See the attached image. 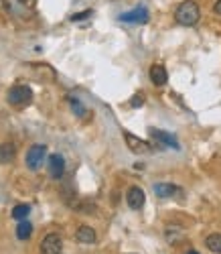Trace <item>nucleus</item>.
Returning a JSON list of instances; mask_svg holds the SVG:
<instances>
[{
    "label": "nucleus",
    "instance_id": "nucleus-1",
    "mask_svg": "<svg viewBox=\"0 0 221 254\" xmlns=\"http://www.w3.org/2000/svg\"><path fill=\"white\" fill-rule=\"evenodd\" d=\"M199 16H201V10H199V6L193 2V0H187V2L179 4L174 10V18L176 23L183 25V27H193L199 23Z\"/></svg>",
    "mask_w": 221,
    "mask_h": 254
},
{
    "label": "nucleus",
    "instance_id": "nucleus-2",
    "mask_svg": "<svg viewBox=\"0 0 221 254\" xmlns=\"http://www.w3.org/2000/svg\"><path fill=\"white\" fill-rule=\"evenodd\" d=\"M8 104L14 106V108H25L33 102V90L25 83H18V86H12L8 90Z\"/></svg>",
    "mask_w": 221,
    "mask_h": 254
},
{
    "label": "nucleus",
    "instance_id": "nucleus-3",
    "mask_svg": "<svg viewBox=\"0 0 221 254\" xmlns=\"http://www.w3.org/2000/svg\"><path fill=\"white\" fill-rule=\"evenodd\" d=\"M47 157V146L45 144H33L31 149L27 151V167L31 171H37V169L43 165Z\"/></svg>",
    "mask_w": 221,
    "mask_h": 254
},
{
    "label": "nucleus",
    "instance_id": "nucleus-4",
    "mask_svg": "<svg viewBox=\"0 0 221 254\" xmlns=\"http://www.w3.org/2000/svg\"><path fill=\"white\" fill-rule=\"evenodd\" d=\"M63 240L59 234H47L41 242V254H61Z\"/></svg>",
    "mask_w": 221,
    "mask_h": 254
},
{
    "label": "nucleus",
    "instance_id": "nucleus-5",
    "mask_svg": "<svg viewBox=\"0 0 221 254\" xmlns=\"http://www.w3.org/2000/svg\"><path fill=\"white\" fill-rule=\"evenodd\" d=\"M148 18H150V14H148V10H146L144 6H138V8H134V10H130V12L120 14L122 23H134V25H146Z\"/></svg>",
    "mask_w": 221,
    "mask_h": 254
},
{
    "label": "nucleus",
    "instance_id": "nucleus-6",
    "mask_svg": "<svg viewBox=\"0 0 221 254\" xmlns=\"http://www.w3.org/2000/svg\"><path fill=\"white\" fill-rule=\"evenodd\" d=\"M124 140L128 144V149L132 153H136V155H144V153H150V144L134 134H130V132H124Z\"/></svg>",
    "mask_w": 221,
    "mask_h": 254
},
{
    "label": "nucleus",
    "instance_id": "nucleus-7",
    "mask_svg": "<svg viewBox=\"0 0 221 254\" xmlns=\"http://www.w3.org/2000/svg\"><path fill=\"white\" fill-rule=\"evenodd\" d=\"M126 201H128V205H130L132 209H140V207L144 205V201H146V195H144V191H142L138 185H134V187L128 189Z\"/></svg>",
    "mask_w": 221,
    "mask_h": 254
},
{
    "label": "nucleus",
    "instance_id": "nucleus-8",
    "mask_svg": "<svg viewBox=\"0 0 221 254\" xmlns=\"http://www.w3.org/2000/svg\"><path fill=\"white\" fill-rule=\"evenodd\" d=\"M47 165H49V175L53 179H61L65 175V159L61 155H51Z\"/></svg>",
    "mask_w": 221,
    "mask_h": 254
},
{
    "label": "nucleus",
    "instance_id": "nucleus-9",
    "mask_svg": "<svg viewBox=\"0 0 221 254\" xmlns=\"http://www.w3.org/2000/svg\"><path fill=\"white\" fill-rule=\"evenodd\" d=\"M154 193L159 197H176L183 193V189L176 185H170V183H157L154 185Z\"/></svg>",
    "mask_w": 221,
    "mask_h": 254
},
{
    "label": "nucleus",
    "instance_id": "nucleus-10",
    "mask_svg": "<svg viewBox=\"0 0 221 254\" xmlns=\"http://www.w3.org/2000/svg\"><path fill=\"white\" fill-rule=\"evenodd\" d=\"M150 136H152L154 140H159V142L166 144V146H172V149H181V146H179V140H176L172 134L165 132V130H159V128H150Z\"/></svg>",
    "mask_w": 221,
    "mask_h": 254
},
{
    "label": "nucleus",
    "instance_id": "nucleus-11",
    "mask_svg": "<svg viewBox=\"0 0 221 254\" xmlns=\"http://www.w3.org/2000/svg\"><path fill=\"white\" fill-rule=\"evenodd\" d=\"M150 79H152V83H154L157 88L165 86L166 79H168L165 65H161V63H157V65H152V67H150Z\"/></svg>",
    "mask_w": 221,
    "mask_h": 254
},
{
    "label": "nucleus",
    "instance_id": "nucleus-12",
    "mask_svg": "<svg viewBox=\"0 0 221 254\" xmlns=\"http://www.w3.org/2000/svg\"><path fill=\"white\" fill-rule=\"evenodd\" d=\"M16 157V146L12 142H2L0 144V165H8Z\"/></svg>",
    "mask_w": 221,
    "mask_h": 254
},
{
    "label": "nucleus",
    "instance_id": "nucleus-13",
    "mask_svg": "<svg viewBox=\"0 0 221 254\" xmlns=\"http://www.w3.org/2000/svg\"><path fill=\"white\" fill-rule=\"evenodd\" d=\"M75 238H77V242H81V244H94V242H96V232H94V228H90V226H79Z\"/></svg>",
    "mask_w": 221,
    "mask_h": 254
},
{
    "label": "nucleus",
    "instance_id": "nucleus-14",
    "mask_svg": "<svg viewBox=\"0 0 221 254\" xmlns=\"http://www.w3.org/2000/svg\"><path fill=\"white\" fill-rule=\"evenodd\" d=\"M33 234V224L27 222V220H20L18 226H16V238L18 240H29Z\"/></svg>",
    "mask_w": 221,
    "mask_h": 254
},
{
    "label": "nucleus",
    "instance_id": "nucleus-15",
    "mask_svg": "<svg viewBox=\"0 0 221 254\" xmlns=\"http://www.w3.org/2000/svg\"><path fill=\"white\" fill-rule=\"evenodd\" d=\"M205 246H207L213 254H221V234H211V236H207Z\"/></svg>",
    "mask_w": 221,
    "mask_h": 254
},
{
    "label": "nucleus",
    "instance_id": "nucleus-16",
    "mask_svg": "<svg viewBox=\"0 0 221 254\" xmlns=\"http://www.w3.org/2000/svg\"><path fill=\"white\" fill-rule=\"evenodd\" d=\"M31 214V205L29 203H20V205H14V209H12V218L14 220H27V216Z\"/></svg>",
    "mask_w": 221,
    "mask_h": 254
},
{
    "label": "nucleus",
    "instance_id": "nucleus-17",
    "mask_svg": "<svg viewBox=\"0 0 221 254\" xmlns=\"http://www.w3.org/2000/svg\"><path fill=\"white\" fill-rule=\"evenodd\" d=\"M69 104H71V108H73V114H75V116H79V118H81V116L85 114V106H83L77 98H73V96H71V98H69Z\"/></svg>",
    "mask_w": 221,
    "mask_h": 254
},
{
    "label": "nucleus",
    "instance_id": "nucleus-18",
    "mask_svg": "<svg viewBox=\"0 0 221 254\" xmlns=\"http://www.w3.org/2000/svg\"><path fill=\"white\" fill-rule=\"evenodd\" d=\"M94 14V10H83V12H77L71 16V23H79V20H85V18H90Z\"/></svg>",
    "mask_w": 221,
    "mask_h": 254
},
{
    "label": "nucleus",
    "instance_id": "nucleus-19",
    "mask_svg": "<svg viewBox=\"0 0 221 254\" xmlns=\"http://www.w3.org/2000/svg\"><path fill=\"white\" fill-rule=\"evenodd\" d=\"M142 104H144V94H136V96H134V100L130 102L132 108H138V106H142Z\"/></svg>",
    "mask_w": 221,
    "mask_h": 254
},
{
    "label": "nucleus",
    "instance_id": "nucleus-20",
    "mask_svg": "<svg viewBox=\"0 0 221 254\" xmlns=\"http://www.w3.org/2000/svg\"><path fill=\"white\" fill-rule=\"evenodd\" d=\"M213 12L215 14H221V0H217V2L213 4Z\"/></svg>",
    "mask_w": 221,
    "mask_h": 254
},
{
    "label": "nucleus",
    "instance_id": "nucleus-21",
    "mask_svg": "<svg viewBox=\"0 0 221 254\" xmlns=\"http://www.w3.org/2000/svg\"><path fill=\"white\" fill-rule=\"evenodd\" d=\"M18 2H23V4H29V2H31V0H18Z\"/></svg>",
    "mask_w": 221,
    "mask_h": 254
},
{
    "label": "nucleus",
    "instance_id": "nucleus-22",
    "mask_svg": "<svg viewBox=\"0 0 221 254\" xmlns=\"http://www.w3.org/2000/svg\"><path fill=\"white\" fill-rule=\"evenodd\" d=\"M189 254H199V252H195V250H191V252H189Z\"/></svg>",
    "mask_w": 221,
    "mask_h": 254
}]
</instances>
